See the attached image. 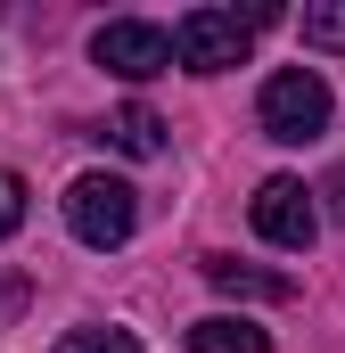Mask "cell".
<instances>
[{
  "label": "cell",
  "instance_id": "6da1fadb",
  "mask_svg": "<svg viewBox=\"0 0 345 353\" xmlns=\"http://www.w3.org/2000/svg\"><path fill=\"white\" fill-rule=\"evenodd\" d=\"M271 17H279V8H189V17L172 25V58H181L189 74H222V66L247 58L255 25H271Z\"/></svg>",
  "mask_w": 345,
  "mask_h": 353
},
{
  "label": "cell",
  "instance_id": "7a4b0ae2",
  "mask_svg": "<svg viewBox=\"0 0 345 353\" xmlns=\"http://www.w3.org/2000/svg\"><path fill=\"white\" fill-rule=\"evenodd\" d=\"M255 115H263V132H271V140L304 148V140H321V132H329V83H321L313 66H279V74L263 83Z\"/></svg>",
  "mask_w": 345,
  "mask_h": 353
},
{
  "label": "cell",
  "instance_id": "3957f363",
  "mask_svg": "<svg viewBox=\"0 0 345 353\" xmlns=\"http://www.w3.org/2000/svg\"><path fill=\"white\" fill-rule=\"evenodd\" d=\"M66 222H75L83 247H124V239L140 230V189L115 181V173H83L66 189Z\"/></svg>",
  "mask_w": 345,
  "mask_h": 353
},
{
  "label": "cell",
  "instance_id": "277c9868",
  "mask_svg": "<svg viewBox=\"0 0 345 353\" xmlns=\"http://www.w3.org/2000/svg\"><path fill=\"white\" fill-rule=\"evenodd\" d=\"M90 58H99L107 74H124V83H148V74H165V66H172V33H165V25H148V17H115V25H99Z\"/></svg>",
  "mask_w": 345,
  "mask_h": 353
},
{
  "label": "cell",
  "instance_id": "5b68a950",
  "mask_svg": "<svg viewBox=\"0 0 345 353\" xmlns=\"http://www.w3.org/2000/svg\"><path fill=\"white\" fill-rule=\"evenodd\" d=\"M255 230L271 239V247H288V255H304L313 247V230H321V214H313V189L288 173H271L255 189Z\"/></svg>",
  "mask_w": 345,
  "mask_h": 353
},
{
  "label": "cell",
  "instance_id": "8992f818",
  "mask_svg": "<svg viewBox=\"0 0 345 353\" xmlns=\"http://www.w3.org/2000/svg\"><path fill=\"white\" fill-rule=\"evenodd\" d=\"M206 288H222V296H239V304H288V296H296V279L255 271V263H230V255H206Z\"/></svg>",
  "mask_w": 345,
  "mask_h": 353
},
{
  "label": "cell",
  "instance_id": "52a82bcc",
  "mask_svg": "<svg viewBox=\"0 0 345 353\" xmlns=\"http://www.w3.org/2000/svg\"><path fill=\"white\" fill-rule=\"evenodd\" d=\"M99 140H107V148H124V157H165V123H157L148 107H115Z\"/></svg>",
  "mask_w": 345,
  "mask_h": 353
},
{
  "label": "cell",
  "instance_id": "ba28073f",
  "mask_svg": "<svg viewBox=\"0 0 345 353\" xmlns=\"http://www.w3.org/2000/svg\"><path fill=\"white\" fill-rule=\"evenodd\" d=\"M189 353H271L255 321H230V312H214V321H197L189 329Z\"/></svg>",
  "mask_w": 345,
  "mask_h": 353
},
{
  "label": "cell",
  "instance_id": "9c48e42d",
  "mask_svg": "<svg viewBox=\"0 0 345 353\" xmlns=\"http://www.w3.org/2000/svg\"><path fill=\"white\" fill-rule=\"evenodd\" d=\"M296 25H304V41H313V50H345V0H313Z\"/></svg>",
  "mask_w": 345,
  "mask_h": 353
},
{
  "label": "cell",
  "instance_id": "30bf717a",
  "mask_svg": "<svg viewBox=\"0 0 345 353\" xmlns=\"http://www.w3.org/2000/svg\"><path fill=\"white\" fill-rule=\"evenodd\" d=\"M58 353H140V337L132 329H66Z\"/></svg>",
  "mask_w": 345,
  "mask_h": 353
},
{
  "label": "cell",
  "instance_id": "8fae6325",
  "mask_svg": "<svg viewBox=\"0 0 345 353\" xmlns=\"http://www.w3.org/2000/svg\"><path fill=\"white\" fill-rule=\"evenodd\" d=\"M17 222H25V181H17L8 165H0V239H8Z\"/></svg>",
  "mask_w": 345,
  "mask_h": 353
},
{
  "label": "cell",
  "instance_id": "7c38bea8",
  "mask_svg": "<svg viewBox=\"0 0 345 353\" xmlns=\"http://www.w3.org/2000/svg\"><path fill=\"white\" fill-rule=\"evenodd\" d=\"M17 304H25V279H17V271H0V321H8Z\"/></svg>",
  "mask_w": 345,
  "mask_h": 353
},
{
  "label": "cell",
  "instance_id": "4fadbf2b",
  "mask_svg": "<svg viewBox=\"0 0 345 353\" xmlns=\"http://www.w3.org/2000/svg\"><path fill=\"white\" fill-rule=\"evenodd\" d=\"M321 197H329V214L345 222V173H329V189H321Z\"/></svg>",
  "mask_w": 345,
  "mask_h": 353
}]
</instances>
